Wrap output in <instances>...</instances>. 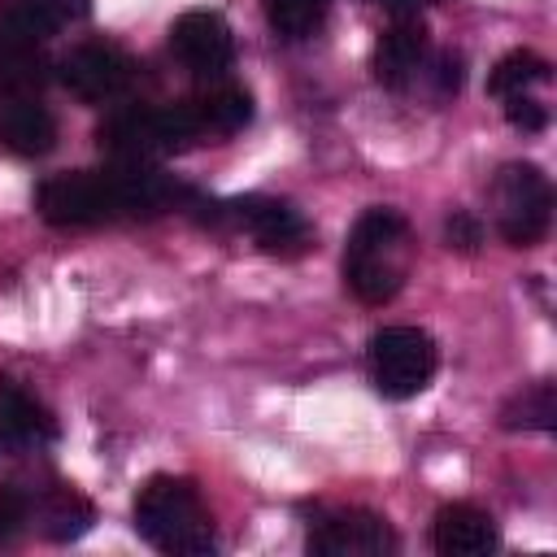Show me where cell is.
<instances>
[{
	"label": "cell",
	"instance_id": "6da1fadb",
	"mask_svg": "<svg viewBox=\"0 0 557 557\" xmlns=\"http://www.w3.org/2000/svg\"><path fill=\"white\" fill-rule=\"evenodd\" d=\"M409 274V226L396 209H366L344 248V283L361 305H387Z\"/></svg>",
	"mask_w": 557,
	"mask_h": 557
},
{
	"label": "cell",
	"instance_id": "7a4b0ae2",
	"mask_svg": "<svg viewBox=\"0 0 557 557\" xmlns=\"http://www.w3.org/2000/svg\"><path fill=\"white\" fill-rule=\"evenodd\" d=\"M135 531L161 548V553H209L213 548V522L200 505V492L187 479L152 474L135 496Z\"/></svg>",
	"mask_w": 557,
	"mask_h": 557
},
{
	"label": "cell",
	"instance_id": "3957f363",
	"mask_svg": "<svg viewBox=\"0 0 557 557\" xmlns=\"http://www.w3.org/2000/svg\"><path fill=\"white\" fill-rule=\"evenodd\" d=\"M196 135H200V126H196V113H191L187 100L183 104H161V109L131 104V109H117L96 131L100 148L117 161H131V165H148L152 157L174 152Z\"/></svg>",
	"mask_w": 557,
	"mask_h": 557
},
{
	"label": "cell",
	"instance_id": "277c9868",
	"mask_svg": "<svg viewBox=\"0 0 557 557\" xmlns=\"http://www.w3.org/2000/svg\"><path fill=\"white\" fill-rule=\"evenodd\" d=\"M492 200H496V231L505 235V244L535 248L544 239L548 218H553V187L540 165L531 161L500 165L492 183Z\"/></svg>",
	"mask_w": 557,
	"mask_h": 557
},
{
	"label": "cell",
	"instance_id": "5b68a950",
	"mask_svg": "<svg viewBox=\"0 0 557 557\" xmlns=\"http://www.w3.org/2000/svg\"><path fill=\"white\" fill-rule=\"evenodd\" d=\"M435 374V339L422 326H383L370 339V379L387 400L418 396Z\"/></svg>",
	"mask_w": 557,
	"mask_h": 557
},
{
	"label": "cell",
	"instance_id": "8992f818",
	"mask_svg": "<svg viewBox=\"0 0 557 557\" xmlns=\"http://www.w3.org/2000/svg\"><path fill=\"white\" fill-rule=\"evenodd\" d=\"M170 52L196 78H222L226 65H231V57H235V39H231V26L218 13L191 9V13H183L170 26Z\"/></svg>",
	"mask_w": 557,
	"mask_h": 557
},
{
	"label": "cell",
	"instance_id": "52a82bcc",
	"mask_svg": "<svg viewBox=\"0 0 557 557\" xmlns=\"http://www.w3.org/2000/svg\"><path fill=\"white\" fill-rule=\"evenodd\" d=\"M213 218H231L235 226H244L265 252H300L309 244V226L305 218L287 205V200H270V196H239L226 205H213Z\"/></svg>",
	"mask_w": 557,
	"mask_h": 557
},
{
	"label": "cell",
	"instance_id": "ba28073f",
	"mask_svg": "<svg viewBox=\"0 0 557 557\" xmlns=\"http://www.w3.org/2000/svg\"><path fill=\"white\" fill-rule=\"evenodd\" d=\"M135 78V65L126 52L109 48V44H78L65 61H61V83L70 96L78 100H113L131 87Z\"/></svg>",
	"mask_w": 557,
	"mask_h": 557
},
{
	"label": "cell",
	"instance_id": "9c48e42d",
	"mask_svg": "<svg viewBox=\"0 0 557 557\" xmlns=\"http://www.w3.org/2000/svg\"><path fill=\"white\" fill-rule=\"evenodd\" d=\"M309 548L322 557H383L396 548V535H392L387 518H379L370 509H348V513L322 518L318 531L309 535Z\"/></svg>",
	"mask_w": 557,
	"mask_h": 557
},
{
	"label": "cell",
	"instance_id": "30bf717a",
	"mask_svg": "<svg viewBox=\"0 0 557 557\" xmlns=\"http://www.w3.org/2000/svg\"><path fill=\"white\" fill-rule=\"evenodd\" d=\"M431 544L444 557H483L496 548V522L474 505H444L431 522Z\"/></svg>",
	"mask_w": 557,
	"mask_h": 557
},
{
	"label": "cell",
	"instance_id": "8fae6325",
	"mask_svg": "<svg viewBox=\"0 0 557 557\" xmlns=\"http://www.w3.org/2000/svg\"><path fill=\"white\" fill-rule=\"evenodd\" d=\"M422 57H426V30H422V22L405 17V22H396V26L374 44V78H379L387 91H400V87H409V78L418 74Z\"/></svg>",
	"mask_w": 557,
	"mask_h": 557
},
{
	"label": "cell",
	"instance_id": "7c38bea8",
	"mask_svg": "<svg viewBox=\"0 0 557 557\" xmlns=\"http://www.w3.org/2000/svg\"><path fill=\"white\" fill-rule=\"evenodd\" d=\"M0 144L17 157H44L57 144V122L35 100H9L0 109Z\"/></svg>",
	"mask_w": 557,
	"mask_h": 557
},
{
	"label": "cell",
	"instance_id": "4fadbf2b",
	"mask_svg": "<svg viewBox=\"0 0 557 557\" xmlns=\"http://www.w3.org/2000/svg\"><path fill=\"white\" fill-rule=\"evenodd\" d=\"M52 435L48 413L9 379H0V444H39Z\"/></svg>",
	"mask_w": 557,
	"mask_h": 557
},
{
	"label": "cell",
	"instance_id": "5bb4252c",
	"mask_svg": "<svg viewBox=\"0 0 557 557\" xmlns=\"http://www.w3.org/2000/svg\"><path fill=\"white\" fill-rule=\"evenodd\" d=\"M48 83V61L39 44H9L0 39V96L9 100H35V91Z\"/></svg>",
	"mask_w": 557,
	"mask_h": 557
},
{
	"label": "cell",
	"instance_id": "9a60e30c",
	"mask_svg": "<svg viewBox=\"0 0 557 557\" xmlns=\"http://www.w3.org/2000/svg\"><path fill=\"white\" fill-rule=\"evenodd\" d=\"M187 104L196 113L200 135H231V131H239L252 117V96L244 87H231V83L213 87V91H205V96H196Z\"/></svg>",
	"mask_w": 557,
	"mask_h": 557
},
{
	"label": "cell",
	"instance_id": "2e32d148",
	"mask_svg": "<svg viewBox=\"0 0 557 557\" xmlns=\"http://www.w3.org/2000/svg\"><path fill=\"white\" fill-rule=\"evenodd\" d=\"M500 422L509 431H553L557 426V387L553 383H535V387L518 392L500 409Z\"/></svg>",
	"mask_w": 557,
	"mask_h": 557
},
{
	"label": "cell",
	"instance_id": "e0dca14e",
	"mask_svg": "<svg viewBox=\"0 0 557 557\" xmlns=\"http://www.w3.org/2000/svg\"><path fill=\"white\" fill-rule=\"evenodd\" d=\"M535 83H548V61H544V57H535V52H527V48H518V52L500 57V61H496V70L487 74V91H492V96H500V100L522 96V91H527V87H535Z\"/></svg>",
	"mask_w": 557,
	"mask_h": 557
},
{
	"label": "cell",
	"instance_id": "ac0fdd59",
	"mask_svg": "<svg viewBox=\"0 0 557 557\" xmlns=\"http://www.w3.org/2000/svg\"><path fill=\"white\" fill-rule=\"evenodd\" d=\"M261 9H265V22H270L274 35H283V39H309L326 22L331 0H261Z\"/></svg>",
	"mask_w": 557,
	"mask_h": 557
},
{
	"label": "cell",
	"instance_id": "d6986e66",
	"mask_svg": "<svg viewBox=\"0 0 557 557\" xmlns=\"http://www.w3.org/2000/svg\"><path fill=\"white\" fill-rule=\"evenodd\" d=\"M91 527V505L74 492H52L44 505V531L52 540H78Z\"/></svg>",
	"mask_w": 557,
	"mask_h": 557
},
{
	"label": "cell",
	"instance_id": "ffe728a7",
	"mask_svg": "<svg viewBox=\"0 0 557 557\" xmlns=\"http://www.w3.org/2000/svg\"><path fill=\"white\" fill-rule=\"evenodd\" d=\"M30 522V496L17 483H0V544H13Z\"/></svg>",
	"mask_w": 557,
	"mask_h": 557
},
{
	"label": "cell",
	"instance_id": "44dd1931",
	"mask_svg": "<svg viewBox=\"0 0 557 557\" xmlns=\"http://www.w3.org/2000/svg\"><path fill=\"white\" fill-rule=\"evenodd\" d=\"M444 239H448V248H457V252H474V248L483 244V226H479L474 213L457 209V213L444 222Z\"/></svg>",
	"mask_w": 557,
	"mask_h": 557
},
{
	"label": "cell",
	"instance_id": "7402d4cb",
	"mask_svg": "<svg viewBox=\"0 0 557 557\" xmlns=\"http://www.w3.org/2000/svg\"><path fill=\"white\" fill-rule=\"evenodd\" d=\"M505 117H509V126H518V131H544V122H548L544 104H535V100H527V96H509V100H505Z\"/></svg>",
	"mask_w": 557,
	"mask_h": 557
},
{
	"label": "cell",
	"instance_id": "603a6c76",
	"mask_svg": "<svg viewBox=\"0 0 557 557\" xmlns=\"http://www.w3.org/2000/svg\"><path fill=\"white\" fill-rule=\"evenodd\" d=\"M461 78H466V61L457 52H440V61H435V87H440V96H457L461 91Z\"/></svg>",
	"mask_w": 557,
	"mask_h": 557
},
{
	"label": "cell",
	"instance_id": "cb8c5ba5",
	"mask_svg": "<svg viewBox=\"0 0 557 557\" xmlns=\"http://www.w3.org/2000/svg\"><path fill=\"white\" fill-rule=\"evenodd\" d=\"M379 9H387L396 22H405V17H418V9L422 4H431V0H374Z\"/></svg>",
	"mask_w": 557,
	"mask_h": 557
}]
</instances>
